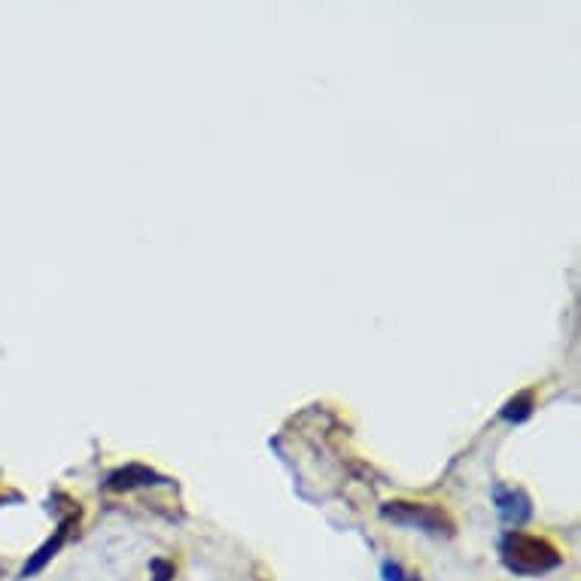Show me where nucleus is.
Masks as SVG:
<instances>
[{
  "label": "nucleus",
  "instance_id": "nucleus-6",
  "mask_svg": "<svg viewBox=\"0 0 581 581\" xmlns=\"http://www.w3.org/2000/svg\"><path fill=\"white\" fill-rule=\"evenodd\" d=\"M530 414H533V399H530V393H521L518 399H512V402H508V405L499 411L502 420H512V423H521V420H527Z\"/></svg>",
  "mask_w": 581,
  "mask_h": 581
},
{
  "label": "nucleus",
  "instance_id": "nucleus-3",
  "mask_svg": "<svg viewBox=\"0 0 581 581\" xmlns=\"http://www.w3.org/2000/svg\"><path fill=\"white\" fill-rule=\"evenodd\" d=\"M70 524H74V518H67L64 524H58V530H55V536L52 539H46L37 551H34V557L25 563V569H22V578H31V575H37L58 551H61V545L67 542V533H70Z\"/></svg>",
  "mask_w": 581,
  "mask_h": 581
},
{
  "label": "nucleus",
  "instance_id": "nucleus-5",
  "mask_svg": "<svg viewBox=\"0 0 581 581\" xmlns=\"http://www.w3.org/2000/svg\"><path fill=\"white\" fill-rule=\"evenodd\" d=\"M165 478H159L153 469L147 466H128V469H119L107 478V487L110 490H134V487H147V484H162Z\"/></svg>",
  "mask_w": 581,
  "mask_h": 581
},
{
  "label": "nucleus",
  "instance_id": "nucleus-1",
  "mask_svg": "<svg viewBox=\"0 0 581 581\" xmlns=\"http://www.w3.org/2000/svg\"><path fill=\"white\" fill-rule=\"evenodd\" d=\"M499 551H502L505 569L515 572V575H545L563 563V557L557 554V548L551 542L530 536V533H518V530H512L502 539Z\"/></svg>",
  "mask_w": 581,
  "mask_h": 581
},
{
  "label": "nucleus",
  "instance_id": "nucleus-8",
  "mask_svg": "<svg viewBox=\"0 0 581 581\" xmlns=\"http://www.w3.org/2000/svg\"><path fill=\"white\" fill-rule=\"evenodd\" d=\"M384 581H417V578L405 575L402 566H396V563H384Z\"/></svg>",
  "mask_w": 581,
  "mask_h": 581
},
{
  "label": "nucleus",
  "instance_id": "nucleus-7",
  "mask_svg": "<svg viewBox=\"0 0 581 581\" xmlns=\"http://www.w3.org/2000/svg\"><path fill=\"white\" fill-rule=\"evenodd\" d=\"M153 581H174V566L165 560H153Z\"/></svg>",
  "mask_w": 581,
  "mask_h": 581
},
{
  "label": "nucleus",
  "instance_id": "nucleus-4",
  "mask_svg": "<svg viewBox=\"0 0 581 581\" xmlns=\"http://www.w3.org/2000/svg\"><path fill=\"white\" fill-rule=\"evenodd\" d=\"M496 508L499 515L508 521V524H524L530 518V499L518 490H505V487H496Z\"/></svg>",
  "mask_w": 581,
  "mask_h": 581
},
{
  "label": "nucleus",
  "instance_id": "nucleus-2",
  "mask_svg": "<svg viewBox=\"0 0 581 581\" xmlns=\"http://www.w3.org/2000/svg\"><path fill=\"white\" fill-rule=\"evenodd\" d=\"M381 515H384V521H390L396 527H414V530H423L429 536H451L454 533V524L448 521V515L432 505L390 502L381 508Z\"/></svg>",
  "mask_w": 581,
  "mask_h": 581
}]
</instances>
